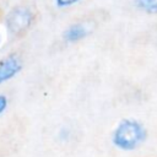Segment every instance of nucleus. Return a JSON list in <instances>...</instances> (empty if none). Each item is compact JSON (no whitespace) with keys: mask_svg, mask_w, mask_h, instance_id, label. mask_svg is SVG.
I'll return each instance as SVG.
<instances>
[{"mask_svg":"<svg viewBox=\"0 0 157 157\" xmlns=\"http://www.w3.org/2000/svg\"><path fill=\"white\" fill-rule=\"evenodd\" d=\"M135 6L148 15H157V0H132Z\"/></svg>","mask_w":157,"mask_h":157,"instance_id":"obj_5","label":"nucleus"},{"mask_svg":"<svg viewBox=\"0 0 157 157\" xmlns=\"http://www.w3.org/2000/svg\"><path fill=\"white\" fill-rule=\"evenodd\" d=\"M33 21H34V15L31 11V9L26 6L12 7L5 18L6 28L12 36L25 34L31 28Z\"/></svg>","mask_w":157,"mask_h":157,"instance_id":"obj_2","label":"nucleus"},{"mask_svg":"<svg viewBox=\"0 0 157 157\" xmlns=\"http://www.w3.org/2000/svg\"><path fill=\"white\" fill-rule=\"evenodd\" d=\"M21 70L22 61L16 54L11 53L6 56H2L0 59V85L13 78Z\"/></svg>","mask_w":157,"mask_h":157,"instance_id":"obj_3","label":"nucleus"},{"mask_svg":"<svg viewBox=\"0 0 157 157\" xmlns=\"http://www.w3.org/2000/svg\"><path fill=\"white\" fill-rule=\"evenodd\" d=\"M147 139V129L135 118L121 119L112 131V144L120 151H134Z\"/></svg>","mask_w":157,"mask_h":157,"instance_id":"obj_1","label":"nucleus"},{"mask_svg":"<svg viewBox=\"0 0 157 157\" xmlns=\"http://www.w3.org/2000/svg\"><path fill=\"white\" fill-rule=\"evenodd\" d=\"M7 105H9V99L4 94H0V115L7 109Z\"/></svg>","mask_w":157,"mask_h":157,"instance_id":"obj_7","label":"nucleus"},{"mask_svg":"<svg viewBox=\"0 0 157 157\" xmlns=\"http://www.w3.org/2000/svg\"><path fill=\"white\" fill-rule=\"evenodd\" d=\"M88 34L87 28L81 23H74L66 28V31L63 34V38L67 43H76L82 40Z\"/></svg>","mask_w":157,"mask_h":157,"instance_id":"obj_4","label":"nucleus"},{"mask_svg":"<svg viewBox=\"0 0 157 157\" xmlns=\"http://www.w3.org/2000/svg\"><path fill=\"white\" fill-rule=\"evenodd\" d=\"M80 1L81 0H55V5L58 7H69V6H72Z\"/></svg>","mask_w":157,"mask_h":157,"instance_id":"obj_6","label":"nucleus"}]
</instances>
